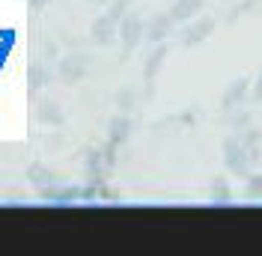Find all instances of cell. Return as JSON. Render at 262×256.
I'll list each match as a JSON object with an SVG mask.
<instances>
[{
    "label": "cell",
    "instance_id": "obj_1",
    "mask_svg": "<svg viewBox=\"0 0 262 256\" xmlns=\"http://www.w3.org/2000/svg\"><path fill=\"white\" fill-rule=\"evenodd\" d=\"M224 164H227L229 173H235V176L247 179L250 176V170L256 167L253 158H250V152H247V146L242 143V137L238 134H232L224 140Z\"/></svg>",
    "mask_w": 262,
    "mask_h": 256
},
{
    "label": "cell",
    "instance_id": "obj_2",
    "mask_svg": "<svg viewBox=\"0 0 262 256\" xmlns=\"http://www.w3.org/2000/svg\"><path fill=\"white\" fill-rule=\"evenodd\" d=\"M146 39V24H143V18L128 12V15L119 21V42H122V60L128 57L131 51L137 48L140 42Z\"/></svg>",
    "mask_w": 262,
    "mask_h": 256
},
{
    "label": "cell",
    "instance_id": "obj_3",
    "mask_svg": "<svg viewBox=\"0 0 262 256\" xmlns=\"http://www.w3.org/2000/svg\"><path fill=\"white\" fill-rule=\"evenodd\" d=\"M86 69H90V57L86 54H66L63 60L57 63V75H60V80L63 83H78V80H83L86 78Z\"/></svg>",
    "mask_w": 262,
    "mask_h": 256
},
{
    "label": "cell",
    "instance_id": "obj_4",
    "mask_svg": "<svg viewBox=\"0 0 262 256\" xmlns=\"http://www.w3.org/2000/svg\"><path fill=\"white\" fill-rule=\"evenodd\" d=\"M212 33H214L212 18H191V21H185V30L179 33V42L185 48H196V45H203Z\"/></svg>",
    "mask_w": 262,
    "mask_h": 256
},
{
    "label": "cell",
    "instance_id": "obj_5",
    "mask_svg": "<svg viewBox=\"0 0 262 256\" xmlns=\"http://www.w3.org/2000/svg\"><path fill=\"white\" fill-rule=\"evenodd\" d=\"M90 39L96 42V45H111L114 39H119V21L114 15H98L93 21V27H90Z\"/></svg>",
    "mask_w": 262,
    "mask_h": 256
},
{
    "label": "cell",
    "instance_id": "obj_6",
    "mask_svg": "<svg viewBox=\"0 0 262 256\" xmlns=\"http://www.w3.org/2000/svg\"><path fill=\"white\" fill-rule=\"evenodd\" d=\"M164 60H167V45H155V51L149 54L146 66H143V83H146V96H152V87H155V78H158V72H161Z\"/></svg>",
    "mask_w": 262,
    "mask_h": 256
},
{
    "label": "cell",
    "instance_id": "obj_7",
    "mask_svg": "<svg viewBox=\"0 0 262 256\" xmlns=\"http://www.w3.org/2000/svg\"><path fill=\"white\" fill-rule=\"evenodd\" d=\"M247 78H235L232 83H227V90H224V96H221V104H224V111H235V108H242L247 98Z\"/></svg>",
    "mask_w": 262,
    "mask_h": 256
},
{
    "label": "cell",
    "instance_id": "obj_8",
    "mask_svg": "<svg viewBox=\"0 0 262 256\" xmlns=\"http://www.w3.org/2000/svg\"><path fill=\"white\" fill-rule=\"evenodd\" d=\"M173 24H176V21H173V15H170V12H164V15H155V18H152V21L146 24V39L152 42V45H161L164 39L173 33Z\"/></svg>",
    "mask_w": 262,
    "mask_h": 256
},
{
    "label": "cell",
    "instance_id": "obj_9",
    "mask_svg": "<svg viewBox=\"0 0 262 256\" xmlns=\"http://www.w3.org/2000/svg\"><path fill=\"white\" fill-rule=\"evenodd\" d=\"M200 9H203V0H176V3L170 6V15H173V21L185 24V21L196 18Z\"/></svg>",
    "mask_w": 262,
    "mask_h": 256
},
{
    "label": "cell",
    "instance_id": "obj_10",
    "mask_svg": "<svg viewBox=\"0 0 262 256\" xmlns=\"http://www.w3.org/2000/svg\"><path fill=\"white\" fill-rule=\"evenodd\" d=\"M36 116H39V122L42 125H63V111H60V104H54L51 98H45V101H39V111H36Z\"/></svg>",
    "mask_w": 262,
    "mask_h": 256
},
{
    "label": "cell",
    "instance_id": "obj_11",
    "mask_svg": "<svg viewBox=\"0 0 262 256\" xmlns=\"http://www.w3.org/2000/svg\"><path fill=\"white\" fill-rule=\"evenodd\" d=\"M51 83V69L45 63H33L27 69V87L30 90H42V87H48Z\"/></svg>",
    "mask_w": 262,
    "mask_h": 256
},
{
    "label": "cell",
    "instance_id": "obj_12",
    "mask_svg": "<svg viewBox=\"0 0 262 256\" xmlns=\"http://www.w3.org/2000/svg\"><path fill=\"white\" fill-rule=\"evenodd\" d=\"M107 131H111V140H114V143H122V140L131 134V119L125 116V113H119V116H114V119H111Z\"/></svg>",
    "mask_w": 262,
    "mask_h": 256
},
{
    "label": "cell",
    "instance_id": "obj_13",
    "mask_svg": "<svg viewBox=\"0 0 262 256\" xmlns=\"http://www.w3.org/2000/svg\"><path fill=\"white\" fill-rule=\"evenodd\" d=\"M250 125H253V113H250V111H238V108H235V111H229V128H232L235 134H238V131H245V128H250Z\"/></svg>",
    "mask_w": 262,
    "mask_h": 256
},
{
    "label": "cell",
    "instance_id": "obj_14",
    "mask_svg": "<svg viewBox=\"0 0 262 256\" xmlns=\"http://www.w3.org/2000/svg\"><path fill=\"white\" fill-rule=\"evenodd\" d=\"M212 203L214 206H229V185L224 176H217L212 182Z\"/></svg>",
    "mask_w": 262,
    "mask_h": 256
},
{
    "label": "cell",
    "instance_id": "obj_15",
    "mask_svg": "<svg viewBox=\"0 0 262 256\" xmlns=\"http://www.w3.org/2000/svg\"><path fill=\"white\" fill-rule=\"evenodd\" d=\"M238 137H242V143L247 146V149H259V143H262V131L256 125H250V128H245V131H238Z\"/></svg>",
    "mask_w": 262,
    "mask_h": 256
},
{
    "label": "cell",
    "instance_id": "obj_16",
    "mask_svg": "<svg viewBox=\"0 0 262 256\" xmlns=\"http://www.w3.org/2000/svg\"><path fill=\"white\" fill-rule=\"evenodd\" d=\"M247 197L250 200H262V176L259 173H250L247 176Z\"/></svg>",
    "mask_w": 262,
    "mask_h": 256
},
{
    "label": "cell",
    "instance_id": "obj_17",
    "mask_svg": "<svg viewBox=\"0 0 262 256\" xmlns=\"http://www.w3.org/2000/svg\"><path fill=\"white\" fill-rule=\"evenodd\" d=\"M128 6H131V0H111V6H107V15H114L116 21H122V18L128 15Z\"/></svg>",
    "mask_w": 262,
    "mask_h": 256
},
{
    "label": "cell",
    "instance_id": "obj_18",
    "mask_svg": "<svg viewBox=\"0 0 262 256\" xmlns=\"http://www.w3.org/2000/svg\"><path fill=\"white\" fill-rule=\"evenodd\" d=\"M27 176H30L33 185H42V188H48L51 182H54V179L48 176V170H42V167H36V164L30 167V173H27Z\"/></svg>",
    "mask_w": 262,
    "mask_h": 256
},
{
    "label": "cell",
    "instance_id": "obj_19",
    "mask_svg": "<svg viewBox=\"0 0 262 256\" xmlns=\"http://www.w3.org/2000/svg\"><path fill=\"white\" fill-rule=\"evenodd\" d=\"M116 104H119V111H122V113H125V111H131V104H134V93L122 87V90L116 93Z\"/></svg>",
    "mask_w": 262,
    "mask_h": 256
},
{
    "label": "cell",
    "instance_id": "obj_20",
    "mask_svg": "<svg viewBox=\"0 0 262 256\" xmlns=\"http://www.w3.org/2000/svg\"><path fill=\"white\" fill-rule=\"evenodd\" d=\"M253 101H262V69H259V78H256V87H253Z\"/></svg>",
    "mask_w": 262,
    "mask_h": 256
},
{
    "label": "cell",
    "instance_id": "obj_21",
    "mask_svg": "<svg viewBox=\"0 0 262 256\" xmlns=\"http://www.w3.org/2000/svg\"><path fill=\"white\" fill-rule=\"evenodd\" d=\"M45 3H48V0H30V15L42 12V9H45Z\"/></svg>",
    "mask_w": 262,
    "mask_h": 256
},
{
    "label": "cell",
    "instance_id": "obj_22",
    "mask_svg": "<svg viewBox=\"0 0 262 256\" xmlns=\"http://www.w3.org/2000/svg\"><path fill=\"white\" fill-rule=\"evenodd\" d=\"M45 57H48V60H54V57H57V48H54V42H45Z\"/></svg>",
    "mask_w": 262,
    "mask_h": 256
}]
</instances>
